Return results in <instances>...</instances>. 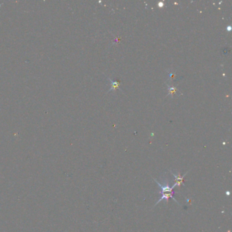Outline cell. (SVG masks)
Here are the masks:
<instances>
[{"label":"cell","mask_w":232,"mask_h":232,"mask_svg":"<svg viewBox=\"0 0 232 232\" xmlns=\"http://www.w3.org/2000/svg\"><path fill=\"white\" fill-rule=\"evenodd\" d=\"M170 172H171V174L174 176L175 179H176V183L174 184V186L176 187V186H178V187H180L182 184H183V185H184V183H183V179H184V177H185V176L187 175V173H188L189 172H187V173H185L183 176H181L180 174V173H178V176H177L176 174H174V173H172L171 171H170Z\"/></svg>","instance_id":"cell-2"},{"label":"cell","mask_w":232,"mask_h":232,"mask_svg":"<svg viewBox=\"0 0 232 232\" xmlns=\"http://www.w3.org/2000/svg\"><path fill=\"white\" fill-rule=\"evenodd\" d=\"M170 93L169 94H172V93H174V92H175V89L174 88H172V87H170Z\"/></svg>","instance_id":"cell-4"},{"label":"cell","mask_w":232,"mask_h":232,"mask_svg":"<svg viewBox=\"0 0 232 232\" xmlns=\"http://www.w3.org/2000/svg\"><path fill=\"white\" fill-rule=\"evenodd\" d=\"M153 179H154V180L156 182V184H157L160 187L161 191L159 192L160 195H163L164 193H174L173 192V189H174L175 187L174 185H173L172 187H170L169 185V183L167 181H166L163 184H162L159 183V182L156 180V179H155V178H153Z\"/></svg>","instance_id":"cell-1"},{"label":"cell","mask_w":232,"mask_h":232,"mask_svg":"<svg viewBox=\"0 0 232 232\" xmlns=\"http://www.w3.org/2000/svg\"><path fill=\"white\" fill-rule=\"evenodd\" d=\"M110 80L111 81V85H112V88L110 89V91H112L113 90V89H117L119 88V82H117V81H113L111 79H110Z\"/></svg>","instance_id":"cell-3"}]
</instances>
